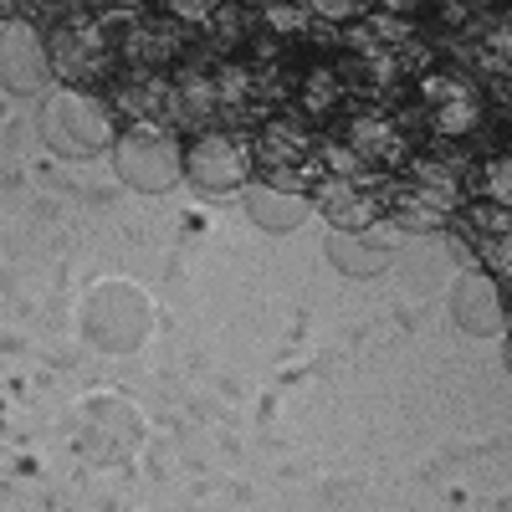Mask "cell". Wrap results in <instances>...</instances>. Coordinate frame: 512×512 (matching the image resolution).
<instances>
[{
    "label": "cell",
    "mask_w": 512,
    "mask_h": 512,
    "mask_svg": "<svg viewBox=\"0 0 512 512\" xmlns=\"http://www.w3.org/2000/svg\"><path fill=\"white\" fill-rule=\"evenodd\" d=\"M313 134H308V123L303 118H272L262 128V139H256L251 159L262 164V169H313Z\"/></svg>",
    "instance_id": "12"
},
{
    "label": "cell",
    "mask_w": 512,
    "mask_h": 512,
    "mask_svg": "<svg viewBox=\"0 0 512 512\" xmlns=\"http://www.w3.org/2000/svg\"><path fill=\"white\" fill-rule=\"evenodd\" d=\"M410 190H415L425 205L446 210V216L466 205L461 175H456V164H446V159H410Z\"/></svg>",
    "instance_id": "17"
},
{
    "label": "cell",
    "mask_w": 512,
    "mask_h": 512,
    "mask_svg": "<svg viewBox=\"0 0 512 512\" xmlns=\"http://www.w3.org/2000/svg\"><path fill=\"white\" fill-rule=\"evenodd\" d=\"M180 52H185V26L180 21H139L118 41L123 67H139V72H164Z\"/></svg>",
    "instance_id": "10"
},
{
    "label": "cell",
    "mask_w": 512,
    "mask_h": 512,
    "mask_svg": "<svg viewBox=\"0 0 512 512\" xmlns=\"http://www.w3.org/2000/svg\"><path fill=\"white\" fill-rule=\"evenodd\" d=\"M144 6H149V0H113V6H108L103 16H93V21H98L108 36H113L118 26H123V31H134V26L144 21Z\"/></svg>",
    "instance_id": "26"
},
{
    "label": "cell",
    "mask_w": 512,
    "mask_h": 512,
    "mask_svg": "<svg viewBox=\"0 0 512 512\" xmlns=\"http://www.w3.org/2000/svg\"><path fill=\"white\" fill-rule=\"evenodd\" d=\"M169 118L175 123H190V128H205L221 118V93H216V72L205 67H185L169 77Z\"/></svg>",
    "instance_id": "11"
},
{
    "label": "cell",
    "mask_w": 512,
    "mask_h": 512,
    "mask_svg": "<svg viewBox=\"0 0 512 512\" xmlns=\"http://www.w3.org/2000/svg\"><path fill=\"white\" fill-rule=\"evenodd\" d=\"M251 144L241 134H200L190 149H185V180L205 195H236L251 175Z\"/></svg>",
    "instance_id": "6"
},
{
    "label": "cell",
    "mask_w": 512,
    "mask_h": 512,
    "mask_svg": "<svg viewBox=\"0 0 512 512\" xmlns=\"http://www.w3.org/2000/svg\"><path fill=\"white\" fill-rule=\"evenodd\" d=\"M338 93H344V82H338V72L313 67V72L303 77V113H308V118H328V113L338 108Z\"/></svg>",
    "instance_id": "21"
},
{
    "label": "cell",
    "mask_w": 512,
    "mask_h": 512,
    "mask_svg": "<svg viewBox=\"0 0 512 512\" xmlns=\"http://www.w3.org/2000/svg\"><path fill=\"white\" fill-rule=\"evenodd\" d=\"M344 144H349L364 164H405V154H410L405 134H400L390 118H379V113H359V118H349Z\"/></svg>",
    "instance_id": "15"
},
{
    "label": "cell",
    "mask_w": 512,
    "mask_h": 512,
    "mask_svg": "<svg viewBox=\"0 0 512 512\" xmlns=\"http://www.w3.org/2000/svg\"><path fill=\"white\" fill-rule=\"evenodd\" d=\"M41 139L67 159L113 149V139H118L113 108L103 98H93L88 88H62V93L47 98V108H41Z\"/></svg>",
    "instance_id": "3"
},
{
    "label": "cell",
    "mask_w": 512,
    "mask_h": 512,
    "mask_svg": "<svg viewBox=\"0 0 512 512\" xmlns=\"http://www.w3.org/2000/svg\"><path fill=\"white\" fill-rule=\"evenodd\" d=\"M16 11H26L36 26H62L82 16V0H16Z\"/></svg>",
    "instance_id": "25"
},
{
    "label": "cell",
    "mask_w": 512,
    "mask_h": 512,
    "mask_svg": "<svg viewBox=\"0 0 512 512\" xmlns=\"http://www.w3.org/2000/svg\"><path fill=\"white\" fill-rule=\"evenodd\" d=\"M221 0H164V11H169V21H180V26H200L210 11H216Z\"/></svg>",
    "instance_id": "27"
},
{
    "label": "cell",
    "mask_w": 512,
    "mask_h": 512,
    "mask_svg": "<svg viewBox=\"0 0 512 512\" xmlns=\"http://www.w3.org/2000/svg\"><path fill=\"white\" fill-rule=\"evenodd\" d=\"M395 221L410 226V231H441L451 216H446V210H436V205H425V200L410 190V195H395Z\"/></svg>",
    "instance_id": "24"
},
{
    "label": "cell",
    "mask_w": 512,
    "mask_h": 512,
    "mask_svg": "<svg viewBox=\"0 0 512 512\" xmlns=\"http://www.w3.org/2000/svg\"><path fill=\"white\" fill-rule=\"evenodd\" d=\"M144 441V420L134 410V400L123 395H88L82 400V415H77V446L88 461L98 466H118L139 451Z\"/></svg>",
    "instance_id": "4"
},
{
    "label": "cell",
    "mask_w": 512,
    "mask_h": 512,
    "mask_svg": "<svg viewBox=\"0 0 512 512\" xmlns=\"http://www.w3.org/2000/svg\"><path fill=\"white\" fill-rule=\"evenodd\" d=\"M313 154L323 159V169H328L333 180H359V185H364V175H369V164H364V159H359L344 139H328V144H318Z\"/></svg>",
    "instance_id": "22"
},
{
    "label": "cell",
    "mask_w": 512,
    "mask_h": 512,
    "mask_svg": "<svg viewBox=\"0 0 512 512\" xmlns=\"http://www.w3.org/2000/svg\"><path fill=\"white\" fill-rule=\"evenodd\" d=\"M390 246H379L369 231H344V236H333L328 241V262L338 272H349V277H369V272H384L390 267Z\"/></svg>",
    "instance_id": "18"
},
{
    "label": "cell",
    "mask_w": 512,
    "mask_h": 512,
    "mask_svg": "<svg viewBox=\"0 0 512 512\" xmlns=\"http://www.w3.org/2000/svg\"><path fill=\"white\" fill-rule=\"evenodd\" d=\"M113 108L128 123H164L169 118V77L164 72H139L128 67L113 88Z\"/></svg>",
    "instance_id": "13"
},
{
    "label": "cell",
    "mask_w": 512,
    "mask_h": 512,
    "mask_svg": "<svg viewBox=\"0 0 512 512\" xmlns=\"http://www.w3.org/2000/svg\"><path fill=\"white\" fill-rule=\"evenodd\" d=\"M482 180H487V190L497 195V205H507V159H487Z\"/></svg>",
    "instance_id": "31"
},
{
    "label": "cell",
    "mask_w": 512,
    "mask_h": 512,
    "mask_svg": "<svg viewBox=\"0 0 512 512\" xmlns=\"http://www.w3.org/2000/svg\"><path fill=\"white\" fill-rule=\"evenodd\" d=\"M16 16V0H0V21H11Z\"/></svg>",
    "instance_id": "33"
},
{
    "label": "cell",
    "mask_w": 512,
    "mask_h": 512,
    "mask_svg": "<svg viewBox=\"0 0 512 512\" xmlns=\"http://www.w3.org/2000/svg\"><path fill=\"white\" fill-rule=\"evenodd\" d=\"M262 16V31H272V36H303L308 31V6H292V0H272V6H256Z\"/></svg>",
    "instance_id": "23"
},
{
    "label": "cell",
    "mask_w": 512,
    "mask_h": 512,
    "mask_svg": "<svg viewBox=\"0 0 512 512\" xmlns=\"http://www.w3.org/2000/svg\"><path fill=\"white\" fill-rule=\"evenodd\" d=\"M451 318L461 333H472V338H497L502 323H507V308H502V287L492 272H472V277H461L456 292H451Z\"/></svg>",
    "instance_id": "9"
},
{
    "label": "cell",
    "mask_w": 512,
    "mask_h": 512,
    "mask_svg": "<svg viewBox=\"0 0 512 512\" xmlns=\"http://www.w3.org/2000/svg\"><path fill=\"white\" fill-rule=\"evenodd\" d=\"M52 77V57H47V36L36 21H6L0 26V88L31 98L47 88Z\"/></svg>",
    "instance_id": "8"
},
{
    "label": "cell",
    "mask_w": 512,
    "mask_h": 512,
    "mask_svg": "<svg viewBox=\"0 0 512 512\" xmlns=\"http://www.w3.org/2000/svg\"><path fill=\"white\" fill-rule=\"evenodd\" d=\"M308 16H328V21H359L364 0H308Z\"/></svg>",
    "instance_id": "28"
},
{
    "label": "cell",
    "mask_w": 512,
    "mask_h": 512,
    "mask_svg": "<svg viewBox=\"0 0 512 512\" xmlns=\"http://www.w3.org/2000/svg\"><path fill=\"white\" fill-rule=\"evenodd\" d=\"M246 31H251V11L241 6V0H221V6L200 21V47L210 57H231L246 41Z\"/></svg>",
    "instance_id": "19"
},
{
    "label": "cell",
    "mask_w": 512,
    "mask_h": 512,
    "mask_svg": "<svg viewBox=\"0 0 512 512\" xmlns=\"http://www.w3.org/2000/svg\"><path fill=\"white\" fill-rule=\"evenodd\" d=\"M241 200H246V216L262 226V231H297L308 216H313V200L308 195H292V190H277V185H241Z\"/></svg>",
    "instance_id": "14"
},
{
    "label": "cell",
    "mask_w": 512,
    "mask_h": 512,
    "mask_svg": "<svg viewBox=\"0 0 512 512\" xmlns=\"http://www.w3.org/2000/svg\"><path fill=\"white\" fill-rule=\"evenodd\" d=\"M384 6H390V11H415L420 0H384Z\"/></svg>",
    "instance_id": "32"
},
{
    "label": "cell",
    "mask_w": 512,
    "mask_h": 512,
    "mask_svg": "<svg viewBox=\"0 0 512 512\" xmlns=\"http://www.w3.org/2000/svg\"><path fill=\"white\" fill-rule=\"evenodd\" d=\"M241 6H246V11H256V6H272V0H241Z\"/></svg>",
    "instance_id": "34"
},
{
    "label": "cell",
    "mask_w": 512,
    "mask_h": 512,
    "mask_svg": "<svg viewBox=\"0 0 512 512\" xmlns=\"http://www.w3.org/2000/svg\"><path fill=\"white\" fill-rule=\"evenodd\" d=\"M154 328V308L134 282H98L82 297V333L93 338L103 354H134Z\"/></svg>",
    "instance_id": "1"
},
{
    "label": "cell",
    "mask_w": 512,
    "mask_h": 512,
    "mask_svg": "<svg viewBox=\"0 0 512 512\" xmlns=\"http://www.w3.org/2000/svg\"><path fill=\"white\" fill-rule=\"evenodd\" d=\"M472 216H477V226H482V231H497V236H507V205L487 200V205H472Z\"/></svg>",
    "instance_id": "30"
},
{
    "label": "cell",
    "mask_w": 512,
    "mask_h": 512,
    "mask_svg": "<svg viewBox=\"0 0 512 512\" xmlns=\"http://www.w3.org/2000/svg\"><path fill=\"white\" fill-rule=\"evenodd\" d=\"M313 205L323 210L338 231H369V226H374V200L364 195L359 180H333V175H323Z\"/></svg>",
    "instance_id": "16"
},
{
    "label": "cell",
    "mask_w": 512,
    "mask_h": 512,
    "mask_svg": "<svg viewBox=\"0 0 512 512\" xmlns=\"http://www.w3.org/2000/svg\"><path fill=\"white\" fill-rule=\"evenodd\" d=\"M113 175L123 185H134L144 195H159L169 185L185 180V149L175 139V128L164 123H134L113 139Z\"/></svg>",
    "instance_id": "2"
},
{
    "label": "cell",
    "mask_w": 512,
    "mask_h": 512,
    "mask_svg": "<svg viewBox=\"0 0 512 512\" xmlns=\"http://www.w3.org/2000/svg\"><path fill=\"white\" fill-rule=\"evenodd\" d=\"M436 21L446 31H466V26H472V11H466L461 0H436Z\"/></svg>",
    "instance_id": "29"
},
{
    "label": "cell",
    "mask_w": 512,
    "mask_h": 512,
    "mask_svg": "<svg viewBox=\"0 0 512 512\" xmlns=\"http://www.w3.org/2000/svg\"><path fill=\"white\" fill-rule=\"evenodd\" d=\"M420 103H425L431 128L446 134V139H461V134H472V128H482V113H487L477 82L466 72H431V77H420Z\"/></svg>",
    "instance_id": "7"
},
{
    "label": "cell",
    "mask_w": 512,
    "mask_h": 512,
    "mask_svg": "<svg viewBox=\"0 0 512 512\" xmlns=\"http://www.w3.org/2000/svg\"><path fill=\"white\" fill-rule=\"evenodd\" d=\"M47 57H52V72L62 82H72V88H93V82H108L113 77L118 47H113V36L93 16H72V21L52 26Z\"/></svg>",
    "instance_id": "5"
},
{
    "label": "cell",
    "mask_w": 512,
    "mask_h": 512,
    "mask_svg": "<svg viewBox=\"0 0 512 512\" xmlns=\"http://www.w3.org/2000/svg\"><path fill=\"white\" fill-rule=\"evenodd\" d=\"M216 93H221V118H226V113H241V108L256 98V72L241 67V62L216 67Z\"/></svg>",
    "instance_id": "20"
}]
</instances>
